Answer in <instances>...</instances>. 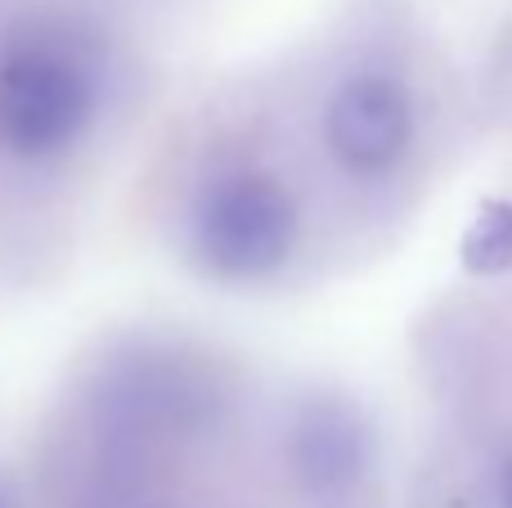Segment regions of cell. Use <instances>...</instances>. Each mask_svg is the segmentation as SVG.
Listing matches in <instances>:
<instances>
[{
    "label": "cell",
    "instance_id": "obj_1",
    "mask_svg": "<svg viewBox=\"0 0 512 508\" xmlns=\"http://www.w3.org/2000/svg\"><path fill=\"white\" fill-rule=\"evenodd\" d=\"M297 198L265 171L225 176L198 198L194 252L216 279H265L297 248Z\"/></svg>",
    "mask_w": 512,
    "mask_h": 508
},
{
    "label": "cell",
    "instance_id": "obj_2",
    "mask_svg": "<svg viewBox=\"0 0 512 508\" xmlns=\"http://www.w3.org/2000/svg\"><path fill=\"white\" fill-rule=\"evenodd\" d=\"M95 117L86 68L50 45H27L0 63V149L14 158H54Z\"/></svg>",
    "mask_w": 512,
    "mask_h": 508
},
{
    "label": "cell",
    "instance_id": "obj_3",
    "mask_svg": "<svg viewBox=\"0 0 512 508\" xmlns=\"http://www.w3.org/2000/svg\"><path fill=\"white\" fill-rule=\"evenodd\" d=\"M324 140L351 176H382L409 153L414 99L387 72H355L328 95Z\"/></svg>",
    "mask_w": 512,
    "mask_h": 508
},
{
    "label": "cell",
    "instance_id": "obj_4",
    "mask_svg": "<svg viewBox=\"0 0 512 508\" xmlns=\"http://www.w3.org/2000/svg\"><path fill=\"white\" fill-rule=\"evenodd\" d=\"M292 459L310 486H342L360 473L364 464V437L360 428H346L333 410L310 414L292 437Z\"/></svg>",
    "mask_w": 512,
    "mask_h": 508
},
{
    "label": "cell",
    "instance_id": "obj_5",
    "mask_svg": "<svg viewBox=\"0 0 512 508\" xmlns=\"http://www.w3.org/2000/svg\"><path fill=\"white\" fill-rule=\"evenodd\" d=\"M459 266L477 279H495L512 270V203L486 198L459 239Z\"/></svg>",
    "mask_w": 512,
    "mask_h": 508
},
{
    "label": "cell",
    "instance_id": "obj_6",
    "mask_svg": "<svg viewBox=\"0 0 512 508\" xmlns=\"http://www.w3.org/2000/svg\"><path fill=\"white\" fill-rule=\"evenodd\" d=\"M499 508H512V459L504 468V486H499Z\"/></svg>",
    "mask_w": 512,
    "mask_h": 508
}]
</instances>
